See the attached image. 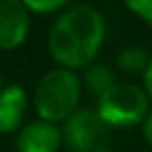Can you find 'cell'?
<instances>
[{
  "label": "cell",
  "instance_id": "6da1fadb",
  "mask_svg": "<svg viewBox=\"0 0 152 152\" xmlns=\"http://www.w3.org/2000/svg\"><path fill=\"white\" fill-rule=\"evenodd\" d=\"M104 40L106 21L102 13L90 4H73L56 15L46 48L58 67L77 73L96 63Z\"/></svg>",
  "mask_w": 152,
  "mask_h": 152
},
{
  "label": "cell",
  "instance_id": "7a4b0ae2",
  "mask_svg": "<svg viewBox=\"0 0 152 152\" xmlns=\"http://www.w3.org/2000/svg\"><path fill=\"white\" fill-rule=\"evenodd\" d=\"M81 88V79L75 71L63 67L46 71L34 92V108L38 119L54 125L65 123L79 108Z\"/></svg>",
  "mask_w": 152,
  "mask_h": 152
},
{
  "label": "cell",
  "instance_id": "3957f363",
  "mask_svg": "<svg viewBox=\"0 0 152 152\" xmlns=\"http://www.w3.org/2000/svg\"><path fill=\"white\" fill-rule=\"evenodd\" d=\"M150 110V98L142 86L115 83L96 102V113L108 127H133L140 125Z\"/></svg>",
  "mask_w": 152,
  "mask_h": 152
},
{
  "label": "cell",
  "instance_id": "277c9868",
  "mask_svg": "<svg viewBox=\"0 0 152 152\" xmlns=\"http://www.w3.org/2000/svg\"><path fill=\"white\" fill-rule=\"evenodd\" d=\"M108 125L100 119L96 108H77L61 127L63 144L73 152H96L104 150L108 140Z\"/></svg>",
  "mask_w": 152,
  "mask_h": 152
},
{
  "label": "cell",
  "instance_id": "5b68a950",
  "mask_svg": "<svg viewBox=\"0 0 152 152\" xmlns=\"http://www.w3.org/2000/svg\"><path fill=\"white\" fill-rule=\"evenodd\" d=\"M31 29V15L19 0H0V50L21 48Z\"/></svg>",
  "mask_w": 152,
  "mask_h": 152
},
{
  "label": "cell",
  "instance_id": "8992f818",
  "mask_svg": "<svg viewBox=\"0 0 152 152\" xmlns=\"http://www.w3.org/2000/svg\"><path fill=\"white\" fill-rule=\"evenodd\" d=\"M61 144H63L61 127L40 119L23 125L15 140L17 152H58Z\"/></svg>",
  "mask_w": 152,
  "mask_h": 152
},
{
  "label": "cell",
  "instance_id": "52a82bcc",
  "mask_svg": "<svg viewBox=\"0 0 152 152\" xmlns=\"http://www.w3.org/2000/svg\"><path fill=\"white\" fill-rule=\"evenodd\" d=\"M29 98L23 86L11 83L0 92V133H13L21 127Z\"/></svg>",
  "mask_w": 152,
  "mask_h": 152
},
{
  "label": "cell",
  "instance_id": "ba28073f",
  "mask_svg": "<svg viewBox=\"0 0 152 152\" xmlns=\"http://www.w3.org/2000/svg\"><path fill=\"white\" fill-rule=\"evenodd\" d=\"M115 83H117L115 71H113L108 65H104V63H94V65H90L88 69H83L81 86H83L96 100L102 98Z\"/></svg>",
  "mask_w": 152,
  "mask_h": 152
},
{
  "label": "cell",
  "instance_id": "9c48e42d",
  "mask_svg": "<svg viewBox=\"0 0 152 152\" xmlns=\"http://www.w3.org/2000/svg\"><path fill=\"white\" fill-rule=\"evenodd\" d=\"M152 54L144 46H127L117 54V67L127 75H144L150 65Z\"/></svg>",
  "mask_w": 152,
  "mask_h": 152
},
{
  "label": "cell",
  "instance_id": "30bf717a",
  "mask_svg": "<svg viewBox=\"0 0 152 152\" xmlns=\"http://www.w3.org/2000/svg\"><path fill=\"white\" fill-rule=\"evenodd\" d=\"M23 4L29 15H61L69 7L65 0H25Z\"/></svg>",
  "mask_w": 152,
  "mask_h": 152
},
{
  "label": "cell",
  "instance_id": "8fae6325",
  "mask_svg": "<svg viewBox=\"0 0 152 152\" xmlns=\"http://www.w3.org/2000/svg\"><path fill=\"white\" fill-rule=\"evenodd\" d=\"M125 7L152 27V0H129Z\"/></svg>",
  "mask_w": 152,
  "mask_h": 152
},
{
  "label": "cell",
  "instance_id": "7c38bea8",
  "mask_svg": "<svg viewBox=\"0 0 152 152\" xmlns=\"http://www.w3.org/2000/svg\"><path fill=\"white\" fill-rule=\"evenodd\" d=\"M142 135H144L146 144H150V146H152V108L148 110L146 119L142 121Z\"/></svg>",
  "mask_w": 152,
  "mask_h": 152
},
{
  "label": "cell",
  "instance_id": "4fadbf2b",
  "mask_svg": "<svg viewBox=\"0 0 152 152\" xmlns=\"http://www.w3.org/2000/svg\"><path fill=\"white\" fill-rule=\"evenodd\" d=\"M144 77V90H146V94H148V98H150V102H152V58H150V65H148V69H146V73L142 75Z\"/></svg>",
  "mask_w": 152,
  "mask_h": 152
},
{
  "label": "cell",
  "instance_id": "5bb4252c",
  "mask_svg": "<svg viewBox=\"0 0 152 152\" xmlns=\"http://www.w3.org/2000/svg\"><path fill=\"white\" fill-rule=\"evenodd\" d=\"M2 88H4V86H2V73H0V92H2Z\"/></svg>",
  "mask_w": 152,
  "mask_h": 152
},
{
  "label": "cell",
  "instance_id": "9a60e30c",
  "mask_svg": "<svg viewBox=\"0 0 152 152\" xmlns=\"http://www.w3.org/2000/svg\"><path fill=\"white\" fill-rule=\"evenodd\" d=\"M96 152H108V150H96Z\"/></svg>",
  "mask_w": 152,
  "mask_h": 152
}]
</instances>
